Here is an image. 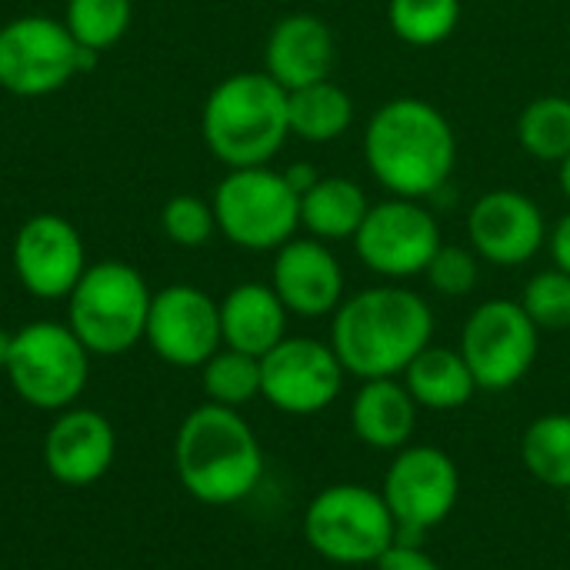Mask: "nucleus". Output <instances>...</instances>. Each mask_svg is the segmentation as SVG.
<instances>
[{"mask_svg": "<svg viewBox=\"0 0 570 570\" xmlns=\"http://www.w3.org/2000/svg\"><path fill=\"white\" fill-rule=\"evenodd\" d=\"M331 317V347L344 371L361 381L404 374L434 337L431 304L401 284L357 291Z\"/></svg>", "mask_w": 570, "mask_h": 570, "instance_id": "f257e3e1", "label": "nucleus"}, {"mask_svg": "<svg viewBox=\"0 0 570 570\" xmlns=\"http://www.w3.org/2000/svg\"><path fill=\"white\" fill-rule=\"evenodd\" d=\"M364 160L391 197H438L458 164L451 120L421 97L381 104L364 127Z\"/></svg>", "mask_w": 570, "mask_h": 570, "instance_id": "f03ea898", "label": "nucleus"}, {"mask_svg": "<svg viewBox=\"0 0 570 570\" xmlns=\"http://www.w3.org/2000/svg\"><path fill=\"white\" fill-rule=\"evenodd\" d=\"M174 468L184 491L210 508L250 498L264 478V451L254 428L220 404L194 407L174 441Z\"/></svg>", "mask_w": 570, "mask_h": 570, "instance_id": "7ed1b4c3", "label": "nucleus"}, {"mask_svg": "<svg viewBox=\"0 0 570 570\" xmlns=\"http://www.w3.org/2000/svg\"><path fill=\"white\" fill-rule=\"evenodd\" d=\"M207 150L227 167H264L291 137L287 90L264 70L224 77L200 114Z\"/></svg>", "mask_w": 570, "mask_h": 570, "instance_id": "20e7f679", "label": "nucleus"}, {"mask_svg": "<svg viewBox=\"0 0 570 570\" xmlns=\"http://www.w3.org/2000/svg\"><path fill=\"white\" fill-rule=\"evenodd\" d=\"M150 301L154 294L137 267L124 261L87 264L67 297V324L90 354L117 357L144 341Z\"/></svg>", "mask_w": 570, "mask_h": 570, "instance_id": "39448f33", "label": "nucleus"}, {"mask_svg": "<svg viewBox=\"0 0 570 570\" xmlns=\"http://www.w3.org/2000/svg\"><path fill=\"white\" fill-rule=\"evenodd\" d=\"M304 538L324 561L357 568L377 564V558L401 538V528L381 491L364 484H331L307 504Z\"/></svg>", "mask_w": 570, "mask_h": 570, "instance_id": "423d86ee", "label": "nucleus"}, {"mask_svg": "<svg viewBox=\"0 0 570 570\" xmlns=\"http://www.w3.org/2000/svg\"><path fill=\"white\" fill-rule=\"evenodd\" d=\"M7 381L20 401L37 411H67L83 394L90 377V351L70 324L33 321L13 331Z\"/></svg>", "mask_w": 570, "mask_h": 570, "instance_id": "0eeeda50", "label": "nucleus"}, {"mask_svg": "<svg viewBox=\"0 0 570 570\" xmlns=\"http://www.w3.org/2000/svg\"><path fill=\"white\" fill-rule=\"evenodd\" d=\"M210 204L217 230L244 250H277L301 227V197L267 164L227 170Z\"/></svg>", "mask_w": 570, "mask_h": 570, "instance_id": "6e6552de", "label": "nucleus"}, {"mask_svg": "<svg viewBox=\"0 0 570 570\" xmlns=\"http://www.w3.org/2000/svg\"><path fill=\"white\" fill-rule=\"evenodd\" d=\"M541 347V331L521 307V301L494 297L471 311L461 331V357L468 361L478 391H511L521 384Z\"/></svg>", "mask_w": 570, "mask_h": 570, "instance_id": "1a4fd4ad", "label": "nucleus"}, {"mask_svg": "<svg viewBox=\"0 0 570 570\" xmlns=\"http://www.w3.org/2000/svg\"><path fill=\"white\" fill-rule=\"evenodd\" d=\"M441 244L438 217L421 200L407 197L371 204L364 224L354 234L361 264L384 281H407L424 274Z\"/></svg>", "mask_w": 570, "mask_h": 570, "instance_id": "9d476101", "label": "nucleus"}, {"mask_svg": "<svg viewBox=\"0 0 570 570\" xmlns=\"http://www.w3.org/2000/svg\"><path fill=\"white\" fill-rule=\"evenodd\" d=\"M381 494L401 534H424L454 514L461 498V471L448 451L431 444H407L391 461Z\"/></svg>", "mask_w": 570, "mask_h": 570, "instance_id": "9b49d317", "label": "nucleus"}, {"mask_svg": "<svg viewBox=\"0 0 570 570\" xmlns=\"http://www.w3.org/2000/svg\"><path fill=\"white\" fill-rule=\"evenodd\" d=\"M80 43L63 20L27 13L0 27V87L17 97H43L77 73Z\"/></svg>", "mask_w": 570, "mask_h": 570, "instance_id": "f8f14e48", "label": "nucleus"}, {"mask_svg": "<svg viewBox=\"0 0 570 570\" xmlns=\"http://www.w3.org/2000/svg\"><path fill=\"white\" fill-rule=\"evenodd\" d=\"M344 364L334 347L317 337H284L261 357V397L294 417L331 407L344 387Z\"/></svg>", "mask_w": 570, "mask_h": 570, "instance_id": "ddd939ff", "label": "nucleus"}, {"mask_svg": "<svg viewBox=\"0 0 570 570\" xmlns=\"http://www.w3.org/2000/svg\"><path fill=\"white\" fill-rule=\"evenodd\" d=\"M144 341L170 367H204L220 347V304L190 284H170L154 294Z\"/></svg>", "mask_w": 570, "mask_h": 570, "instance_id": "4468645a", "label": "nucleus"}, {"mask_svg": "<svg viewBox=\"0 0 570 570\" xmlns=\"http://www.w3.org/2000/svg\"><path fill=\"white\" fill-rule=\"evenodd\" d=\"M13 274L40 301L70 297L87 271L80 230L60 214H33L13 237Z\"/></svg>", "mask_w": 570, "mask_h": 570, "instance_id": "2eb2a0df", "label": "nucleus"}, {"mask_svg": "<svg viewBox=\"0 0 570 570\" xmlns=\"http://www.w3.org/2000/svg\"><path fill=\"white\" fill-rule=\"evenodd\" d=\"M468 240L481 261L494 267H521L541 254L548 240V220L528 194L498 187L471 204Z\"/></svg>", "mask_w": 570, "mask_h": 570, "instance_id": "dca6fc26", "label": "nucleus"}, {"mask_svg": "<svg viewBox=\"0 0 570 570\" xmlns=\"http://www.w3.org/2000/svg\"><path fill=\"white\" fill-rule=\"evenodd\" d=\"M271 287L297 317H327L344 301V267L317 237H291L274 254Z\"/></svg>", "mask_w": 570, "mask_h": 570, "instance_id": "f3484780", "label": "nucleus"}, {"mask_svg": "<svg viewBox=\"0 0 570 570\" xmlns=\"http://www.w3.org/2000/svg\"><path fill=\"white\" fill-rule=\"evenodd\" d=\"M117 454L114 424L90 407H67L57 414L43 438V468L67 488L100 481Z\"/></svg>", "mask_w": 570, "mask_h": 570, "instance_id": "a211bd4d", "label": "nucleus"}, {"mask_svg": "<svg viewBox=\"0 0 570 570\" xmlns=\"http://www.w3.org/2000/svg\"><path fill=\"white\" fill-rule=\"evenodd\" d=\"M337 60V43L317 13L281 17L264 43V73H271L287 94L327 80Z\"/></svg>", "mask_w": 570, "mask_h": 570, "instance_id": "6ab92c4d", "label": "nucleus"}, {"mask_svg": "<svg viewBox=\"0 0 570 570\" xmlns=\"http://www.w3.org/2000/svg\"><path fill=\"white\" fill-rule=\"evenodd\" d=\"M287 317L291 311L277 297L271 284H237L224 301H220V337L224 347L264 357L287 337Z\"/></svg>", "mask_w": 570, "mask_h": 570, "instance_id": "aec40b11", "label": "nucleus"}, {"mask_svg": "<svg viewBox=\"0 0 570 570\" xmlns=\"http://www.w3.org/2000/svg\"><path fill=\"white\" fill-rule=\"evenodd\" d=\"M417 401L397 377L364 381L351 404V428L357 441L374 451H401L417 431Z\"/></svg>", "mask_w": 570, "mask_h": 570, "instance_id": "412c9836", "label": "nucleus"}, {"mask_svg": "<svg viewBox=\"0 0 570 570\" xmlns=\"http://www.w3.org/2000/svg\"><path fill=\"white\" fill-rule=\"evenodd\" d=\"M404 387L428 411H458L478 394V381L454 347L428 344L404 371Z\"/></svg>", "mask_w": 570, "mask_h": 570, "instance_id": "4be33fe9", "label": "nucleus"}, {"mask_svg": "<svg viewBox=\"0 0 570 570\" xmlns=\"http://www.w3.org/2000/svg\"><path fill=\"white\" fill-rule=\"evenodd\" d=\"M371 204L357 180L351 177H321L301 197V227L317 240H354Z\"/></svg>", "mask_w": 570, "mask_h": 570, "instance_id": "5701e85b", "label": "nucleus"}, {"mask_svg": "<svg viewBox=\"0 0 570 570\" xmlns=\"http://www.w3.org/2000/svg\"><path fill=\"white\" fill-rule=\"evenodd\" d=\"M291 134L307 144H331L354 124V100L331 77L287 94Z\"/></svg>", "mask_w": 570, "mask_h": 570, "instance_id": "b1692460", "label": "nucleus"}, {"mask_svg": "<svg viewBox=\"0 0 570 570\" xmlns=\"http://www.w3.org/2000/svg\"><path fill=\"white\" fill-rule=\"evenodd\" d=\"M521 461L544 488L570 491V414L554 411L531 421L521 438Z\"/></svg>", "mask_w": 570, "mask_h": 570, "instance_id": "393cba45", "label": "nucleus"}, {"mask_svg": "<svg viewBox=\"0 0 570 570\" xmlns=\"http://www.w3.org/2000/svg\"><path fill=\"white\" fill-rule=\"evenodd\" d=\"M518 144L544 164H561L570 154V97L548 94L531 100L518 117Z\"/></svg>", "mask_w": 570, "mask_h": 570, "instance_id": "a878e982", "label": "nucleus"}, {"mask_svg": "<svg viewBox=\"0 0 570 570\" xmlns=\"http://www.w3.org/2000/svg\"><path fill=\"white\" fill-rule=\"evenodd\" d=\"M387 23L411 47H438L461 23V0H391Z\"/></svg>", "mask_w": 570, "mask_h": 570, "instance_id": "bb28decb", "label": "nucleus"}, {"mask_svg": "<svg viewBox=\"0 0 570 570\" xmlns=\"http://www.w3.org/2000/svg\"><path fill=\"white\" fill-rule=\"evenodd\" d=\"M204 394L210 404L240 411L254 397H261V357L220 347L204 367H200Z\"/></svg>", "mask_w": 570, "mask_h": 570, "instance_id": "cd10ccee", "label": "nucleus"}, {"mask_svg": "<svg viewBox=\"0 0 570 570\" xmlns=\"http://www.w3.org/2000/svg\"><path fill=\"white\" fill-rule=\"evenodd\" d=\"M134 20V3L130 0H67L63 23L70 37L87 47V50H110Z\"/></svg>", "mask_w": 570, "mask_h": 570, "instance_id": "c85d7f7f", "label": "nucleus"}, {"mask_svg": "<svg viewBox=\"0 0 570 570\" xmlns=\"http://www.w3.org/2000/svg\"><path fill=\"white\" fill-rule=\"evenodd\" d=\"M521 307L538 324V331H568L570 327V274L561 267L541 271L528 281Z\"/></svg>", "mask_w": 570, "mask_h": 570, "instance_id": "c756f323", "label": "nucleus"}, {"mask_svg": "<svg viewBox=\"0 0 570 570\" xmlns=\"http://www.w3.org/2000/svg\"><path fill=\"white\" fill-rule=\"evenodd\" d=\"M160 227H164L167 240H174L177 247H204L217 234L214 204H207L194 194H177L164 204Z\"/></svg>", "mask_w": 570, "mask_h": 570, "instance_id": "7c9ffc66", "label": "nucleus"}, {"mask_svg": "<svg viewBox=\"0 0 570 570\" xmlns=\"http://www.w3.org/2000/svg\"><path fill=\"white\" fill-rule=\"evenodd\" d=\"M424 277L441 297H464V294H471L478 287L481 257L474 250L461 247V244H441L438 254L431 257Z\"/></svg>", "mask_w": 570, "mask_h": 570, "instance_id": "2f4dec72", "label": "nucleus"}, {"mask_svg": "<svg viewBox=\"0 0 570 570\" xmlns=\"http://www.w3.org/2000/svg\"><path fill=\"white\" fill-rule=\"evenodd\" d=\"M374 570H441V564L424 551V548H417L414 541H394L381 558H377V564Z\"/></svg>", "mask_w": 570, "mask_h": 570, "instance_id": "473e14b6", "label": "nucleus"}, {"mask_svg": "<svg viewBox=\"0 0 570 570\" xmlns=\"http://www.w3.org/2000/svg\"><path fill=\"white\" fill-rule=\"evenodd\" d=\"M548 247H551L554 267H561L564 274H570V210L554 224V230L548 234Z\"/></svg>", "mask_w": 570, "mask_h": 570, "instance_id": "72a5a7b5", "label": "nucleus"}, {"mask_svg": "<svg viewBox=\"0 0 570 570\" xmlns=\"http://www.w3.org/2000/svg\"><path fill=\"white\" fill-rule=\"evenodd\" d=\"M281 174H284V180L291 184V190H294L297 197H304V194L321 180L317 167H314V164H304V160H301V164H291V167L281 170Z\"/></svg>", "mask_w": 570, "mask_h": 570, "instance_id": "f704fd0d", "label": "nucleus"}, {"mask_svg": "<svg viewBox=\"0 0 570 570\" xmlns=\"http://www.w3.org/2000/svg\"><path fill=\"white\" fill-rule=\"evenodd\" d=\"M10 351H13V334L10 331H0V371H7Z\"/></svg>", "mask_w": 570, "mask_h": 570, "instance_id": "c9c22d12", "label": "nucleus"}, {"mask_svg": "<svg viewBox=\"0 0 570 570\" xmlns=\"http://www.w3.org/2000/svg\"><path fill=\"white\" fill-rule=\"evenodd\" d=\"M558 167H561V170H558V180H561V194H564V197L570 200V154L564 157V160H561V164H558Z\"/></svg>", "mask_w": 570, "mask_h": 570, "instance_id": "e433bc0d", "label": "nucleus"}]
</instances>
